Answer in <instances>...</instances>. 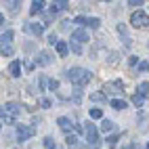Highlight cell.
<instances>
[{"label":"cell","instance_id":"6da1fadb","mask_svg":"<svg viewBox=\"0 0 149 149\" xmlns=\"http://www.w3.org/2000/svg\"><path fill=\"white\" fill-rule=\"evenodd\" d=\"M67 80L76 86H84L93 80V74L88 69H82V67H72V69H67Z\"/></svg>","mask_w":149,"mask_h":149},{"label":"cell","instance_id":"7a4b0ae2","mask_svg":"<svg viewBox=\"0 0 149 149\" xmlns=\"http://www.w3.org/2000/svg\"><path fill=\"white\" fill-rule=\"evenodd\" d=\"M19 113H21V107H19L17 103H4L2 111H0V116H2V124H15V118Z\"/></svg>","mask_w":149,"mask_h":149},{"label":"cell","instance_id":"3957f363","mask_svg":"<svg viewBox=\"0 0 149 149\" xmlns=\"http://www.w3.org/2000/svg\"><path fill=\"white\" fill-rule=\"evenodd\" d=\"M130 23H132L134 27H147V25H149V15L143 13V11H134L132 17H130Z\"/></svg>","mask_w":149,"mask_h":149},{"label":"cell","instance_id":"277c9868","mask_svg":"<svg viewBox=\"0 0 149 149\" xmlns=\"http://www.w3.org/2000/svg\"><path fill=\"white\" fill-rule=\"evenodd\" d=\"M36 134V128L34 126H25V124H19L17 126V139L19 141H27Z\"/></svg>","mask_w":149,"mask_h":149},{"label":"cell","instance_id":"5b68a950","mask_svg":"<svg viewBox=\"0 0 149 149\" xmlns=\"http://www.w3.org/2000/svg\"><path fill=\"white\" fill-rule=\"evenodd\" d=\"M84 134H86V139H88V143L91 145H99V134H97V128H95V124H91V122H86V126H84Z\"/></svg>","mask_w":149,"mask_h":149},{"label":"cell","instance_id":"8992f818","mask_svg":"<svg viewBox=\"0 0 149 149\" xmlns=\"http://www.w3.org/2000/svg\"><path fill=\"white\" fill-rule=\"evenodd\" d=\"M67 8H69V2H67V0H53V6H51L53 15L61 13V11H67Z\"/></svg>","mask_w":149,"mask_h":149},{"label":"cell","instance_id":"52a82bcc","mask_svg":"<svg viewBox=\"0 0 149 149\" xmlns=\"http://www.w3.org/2000/svg\"><path fill=\"white\" fill-rule=\"evenodd\" d=\"M25 32L34 34L36 38H40L44 34V25H38V23H25Z\"/></svg>","mask_w":149,"mask_h":149},{"label":"cell","instance_id":"ba28073f","mask_svg":"<svg viewBox=\"0 0 149 149\" xmlns=\"http://www.w3.org/2000/svg\"><path fill=\"white\" fill-rule=\"evenodd\" d=\"M36 63H38V65H51V63H53V55L48 53V51H42L40 55L36 57Z\"/></svg>","mask_w":149,"mask_h":149},{"label":"cell","instance_id":"9c48e42d","mask_svg":"<svg viewBox=\"0 0 149 149\" xmlns=\"http://www.w3.org/2000/svg\"><path fill=\"white\" fill-rule=\"evenodd\" d=\"M72 40L82 44V42H88V34L84 32V29H76V32H72Z\"/></svg>","mask_w":149,"mask_h":149},{"label":"cell","instance_id":"30bf717a","mask_svg":"<svg viewBox=\"0 0 149 149\" xmlns=\"http://www.w3.org/2000/svg\"><path fill=\"white\" fill-rule=\"evenodd\" d=\"M8 74H11L13 78L21 76V61H11V65H8Z\"/></svg>","mask_w":149,"mask_h":149},{"label":"cell","instance_id":"8fae6325","mask_svg":"<svg viewBox=\"0 0 149 149\" xmlns=\"http://www.w3.org/2000/svg\"><path fill=\"white\" fill-rule=\"evenodd\" d=\"M118 34H120V36L124 38V44H126V46H130V44H132V40H130V36H128V32H126V25H124V23H120V25H118Z\"/></svg>","mask_w":149,"mask_h":149},{"label":"cell","instance_id":"7c38bea8","mask_svg":"<svg viewBox=\"0 0 149 149\" xmlns=\"http://www.w3.org/2000/svg\"><path fill=\"white\" fill-rule=\"evenodd\" d=\"M42 8H44V0H34V2H32V8H29V15L34 17V15L40 13Z\"/></svg>","mask_w":149,"mask_h":149},{"label":"cell","instance_id":"4fadbf2b","mask_svg":"<svg viewBox=\"0 0 149 149\" xmlns=\"http://www.w3.org/2000/svg\"><path fill=\"white\" fill-rule=\"evenodd\" d=\"M57 124H59V128H61V130H65V132L74 128V124L69 122V118H59V120H57Z\"/></svg>","mask_w":149,"mask_h":149},{"label":"cell","instance_id":"5bb4252c","mask_svg":"<svg viewBox=\"0 0 149 149\" xmlns=\"http://www.w3.org/2000/svg\"><path fill=\"white\" fill-rule=\"evenodd\" d=\"M11 42H13V29H6L2 34V48H8Z\"/></svg>","mask_w":149,"mask_h":149},{"label":"cell","instance_id":"9a60e30c","mask_svg":"<svg viewBox=\"0 0 149 149\" xmlns=\"http://www.w3.org/2000/svg\"><path fill=\"white\" fill-rule=\"evenodd\" d=\"M55 46H57V53H59V57H65V55H67V51H69V48H67V44H65L63 40H59Z\"/></svg>","mask_w":149,"mask_h":149},{"label":"cell","instance_id":"2e32d148","mask_svg":"<svg viewBox=\"0 0 149 149\" xmlns=\"http://www.w3.org/2000/svg\"><path fill=\"white\" fill-rule=\"evenodd\" d=\"M113 128H116V124H113L111 120H103V122H101V130H103V132H111Z\"/></svg>","mask_w":149,"mask_h":149},{"label":"cell","instance_id":"e0dca14e","mask_svg":"<svg viewBox=\"0 0 149 149\" xmlns=\"http://www.w3.org/2000/svg\"><path fill=\"white\" fill-rule=\"evenodd\" d=\"M109 105H111L113 109H124V107H126V103L122 101V99H111V101H109Z\"/></svg>","mask_w":149,"mask_h":149},{"label":"cell","instance_id":"ac0fdd59","mask_svg":"<svg viewBox=\"0 0 149 149\" xmlns=\"http://www.w3.org/2000/svg\"><path fill=\"white\" fill-rule=\"evenodd\" d=\"M136 91H139V95L147 97V95H149V82H141V84H139V88H136Z\"/></svg>","mask_w":149,"mask_h":149},{"label":"cell","instance_id":"d6986e66","mask_svg":"<svg viewBox=\"0 0 149 149\" xmlns=\"http://www.w3.org/2000/svg\"><path fill=\"white\" fill-rule=\"evenodd\" d=\"M91 118H93V120H101V118H103V111H101L99 107H95V109H91Z\"/></svg>","mask_w":149,"mask_h":149},{"label":"cell","instance_id":"ffe728a7","mask_svg":"<svg viewBox=\"0 0 149 149\" xmlns=\"http://www.w3.org/2000/svg\"><path fill=\"white\" fill-rule=\"evenodd\" d=\"M132 103H134L136 107H141V105L145 103V97H143V95H139V93H136V95L132 97Z\"/></svg>","mask_w":149,"mask_h":149},{"label":"cell","instance_id":"44dd1931","mask_svg":"<svg viewBox=\"0 0 149 149\" xmlns=\"http://www.w3.org/2000/svg\"><path fill=\"white\" fill-rule=\"evenodd\" d=\"M86 25H91L93 29H97L99 25H101V21H99V19H97V17H91V19H88V23H86Z\"/></svg>","mask_w":149,"mask_h":149},{"label":"cell","instance_id":"7402d4cb","mask_svg":"<svg viewBox=\"0 0 149 149\" xmlns=\"http://www.w3.org/2000/svg\"><path fill=\"white\" fill-rule=\"evenodd\" d=\"M91 99L93 101H105V93H93Z\"/></svg>","mask_w":149,"mask_h":149},{"label":"cell","instance_id":"603a6c76","mask_svg":"<svg viewBox=\"0 0 149 149\" xmlns=\"http://www.w3.org/2000/svg\"><path fill=\"white\" fill-rule=\"evenodd\" d=\"M44 147H46V149H57V147H55V141H53L51 136H46V139H44Z\"/></svg>","mask_w":149,"mask_h":149},{"label":"cell","instance_id":"cb8c5ba5","mask_svg":"<svg viewBox=\"0 0 149 149\" xmlns=\"http://www.w3.org/2000/svg\"><path fill=\"white\" fill-rule=\"evenodd\" d=\"M80 101H82V91H74V103L80 105Z\"/></svg>","mask_w":149,"mask_h":149},{"label":"cell","instance_id":"d4e9b609","mask_svg":"<svg viewBox=\"0 0 149 149\" xmlns=\"http://www.w3.org/2000/svg\"><path fill=\"white\" fill-rule=\"evenodd\" d=\"M57 88H59V80H55V78L48 80V91H57Z\"/></svg>","mask_w":149,"mask_h":149},{"label":"cell","instance_id":"484cf974","mask_svg":"<svg viewBox=\"0 0 149 149\" xmlns=\"http://www.w3.org/2000/svg\"><path fill=\"white\" fill-rule=\"evenodd\" d=\"M65 141H67V145H69V147H76V143H78V139H76L74 134H69V136L65 139Z\"/></svg>","mask_w":149,"mask_h":149},{"label":"cell","instance_id":"4316f807","mask_svg":"<svg viewBox=\"0 0 149 149\" xmlns=\"http://www.w3.org/2000/svg\"><path fill=\"white\" fill-rule=\"evenodd\" d=\"M74 23H78V25H86V23H88V19H86V17H76V19H74Z\"/></svg>","mask_w":149,"mask_h":149},{"label":"cell","instance_id":"83f0119b","mask_svg":"<svg viewBox=\"0 0 149 149\" xmlns=\"http://www.w3.org/2000/svg\"><path fill=\"white\" fill-rule=\"evenodd\" d=\"M72 51H74L76 55H80V53H82V48H80V44H78V42H74V40H72Z\"/></svg>","mask_w":149,"mask_h":149},{"label":"cell","instance_id":"f1b7e54d","mask_svg":"<svg viewBox=\"0 0 149 149\" xmlns=\"http://www.w3.org/2000/svg\"><path fill=\"white\" fill-rule=\"evenodd\" d=\"M40 105H42L44 109H48V107H51L53 103H51V101H48V99H44V97H42V99H40Z\"/></svg>","mask_w":149,"mask_h":149},{"label":"cell","instance_id":"f546056e","mask_svg":"<svg viewBox=\"0 0 149 149\" xmlns=\"http://www.w3.org/2000/svg\"><path fill=\"white\" fill-rule=\"evenodd\" d=\"M143 69H149V63H139V67H136V72H143Z\"/></svg>","mask_w":149,"mask_h":149},{"label":"cell","instance_id":"4dcf8cb0","mask_svg":"<svg viewBox=\"0 0 149 149\" xmlns=\"http://www.w3.org/2000/svg\"><path fill=\"white\" fill-rule=\"evenodd\" d=\"M116 141H118V134H111V136H109V139H107V143H109V145H113Z\"/></svg>","mask_w":149,"mask_h":149},{"label":"cell","instance_id":"1f68e13d","mask_svg":"<svg viewBox=\"0 0 149 149\" xmlns=\"http://www.w3.org/2000/svg\"><path fill=\"white\" fill-rule=\"evenodd\" d=\"M48 42H51V44H57L59 40H57V36H55V34H51V36H48Z\"/></svg>","mask_w":149,"mask_h":149},{"label":"cell","instance_id":"d6a6232c","mask_svg":"<svg viewBox=\"0 0 149 149\" xmlns=\"http://www.w3.org/2000/svg\"><path fill=\"white\" fill-rule=\"evenodd\" d=\"M128 65H130V67H136V57H130V59H128Z\"/></svg>","mask_w":149,"mask_h":149},{"label":"cell","instance_id":"836d02e7","mask_svg":"<svg viewBox=\"0 0 149 149\" xmlns=\"http://www.w3.org/2000/svg\"><path fill=\"white\" fill-rule=\"evenodd\" d=\"M128 2H130V6H136V4L141 6V4H143V0H128Z\"/></svg>","mask_w":149,"mask_h":149},{"label":"cell","instance_id":"e575fe53","mask_svg":"<svg viewBox=\"0 0 149 149\" xmlns=\"http://www.w3.org/2000/svg\"><path fill=\"white\" fill-rule=\"evenodd\" d=\"M130 149H141V147H139V145H132V147H130Z\"/></svg>","mask_w":149,"mask_h":149},{"label":"cell","instance_id":"d590c367","mask_svg":"<svg viewBox=\"0 0 149 149\" xmlns=\"http://www.w3.org/2000/svg\"><path fill=\"white\" fill-rule=\"evenodd\" d=\"M2 2H13V0H2ZM13 4H15V2H13Z\"/></svg>","mask_w":149,"mask_h":149},{"label":"cell","instance_id":"8d00e7d4","mask_svg":"<svg viewBox=\"0 0 149 149\" xmlns=\"http://www.w3.org/2000/svg\"><path fill=\"white\" fill-rule=\"evenodd\" d=\"M147 149H149V143H147Z\"/></svg>","mask_w":149,"mask_h":149}]
</instances>
